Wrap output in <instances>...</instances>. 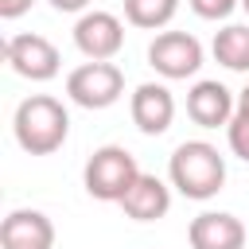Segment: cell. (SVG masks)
<instances>
[{"label": "cell", "instance_id": "cell-1", "mask_svg": "<svg viewBox=\"0 0 249 249\" xmlns=\"http://www.w3.org/2000/svg\"><path fill=\"white\" fill-rule=\"evenodd\" d=\"M12 132H16V144L27 152V156H51L66 144V132H70V113L58 97L51 93H31L16 105V117H12Z\"/></svg>", "mask_w": 249, "mask_h": 249}, {"label": "cell", "instance_id": "cell-2", "mask_svg": "<svg viewBox=\"0 0 249 249\" xmlns=\"http://www.w3.org/2000/svg\"><path fill=\"white\" fill-rule=\"evenodd\" d=\"M167 179L183 198L206 202L226 187V156L210 140H183L167 160Z\"/></svg>", "mask_w": 249, "mask_h": 249}, {"label": "cell", "instance_id": "cell-3", "mask_svg": "<svg viewBox=\"0 0 249 249\" xmlns=\"http://www.w3.org/2000/svg\"><path fill=\"white\" fill-rule=\"evenodd\" d=\"M140 179V163L128 148L121 144H105L97 148L89 160H86V171H82V183L93 198L101 202H121L128 195V187Z\"/></svg>", "mask_w": 249, "mask_h": 249}, {"label": "cell", "instance_id": "cell-4", "mask_svg": "<svg viewBox=\"0 0 249 249\" xmlns=\"http://www.w3.org/2000/svg\"><path fill=\"white\" fill-rule=\"evenodd\" d=\"M124 93V74L117 62H82L66 74V97L82 109H109Z\"/></svg>", "mask_w": 249, "mask_h": 249}, {"label": "cell", "instance_id": "cell-5", "mask_svg": "<svg viewBox=\"0 0 249 249\" xmlns=\"http://www.w3.org/2000/svg\"><path fill=\"white\" fill-rule=\"evenodd\" d=\"M148 66L167 78V82H183L191 74H198L202 66V43L191 31H160L148 43Z\"/></svg>", "mask_w": 249, "mask_h": 249}, {"label": "cell", "instance_id": "cell-6", "mask_svg": "<svg viewBox=\"0 0 249 249\" xmlns=\"http://www.w3.org/2000/svg\"><path fill=\"white\" fill-rule=\"evenodd\" d=\"M4 58L8 66L27 78V82H51L58 70H62V54L58 47L47 39V35H35V31H19L4 43Z\"/></svg>", "mask_w": 249, "mask_h": 249}, {"label": "cell", "instance_id": "cell-7", "mask_svg": "<svg viewBox=\"0 0 249 249\" xmlns=\"http://www.w3.org/2000/svg\"><path fill=\"white\" fill-rule=\"evenodd\" d=\"M74 47L89 58V62H109L121 47H124V23L113 12H82L74 23Z\"/></svg>", "mask_w": 249, "mask_h": 249}, {"label": "cell", "instance_id": "cell-8", "mask_svg": "<svg viewBox=\"0 0 249 249\" xmlns=\"http://www.w3.org/2000/svg\"><path fill=\"white\" fill-rule=\"evenodd\" d=\"M233 109H237V93L214 78H202L187 89V117L198 128H226L233 121Z\"/></svg>", "mask_w": 249, "mask_h": 249}, {"label": "cell", "instance_id": "cell-9", "mask_svg": "<svg viewBox=\"0 0 249 249\" xmlns=\"http://www.w3.org/2000/svg\"><path fill=\"white\" fill-rule=\"evenodd\" d=\"M128 113H132V124L144 136H163L175 121V97L163 82H144V86L132 89Z\"/></svg>", "mask_w": 249, "mask_h": 249}, {"label": "cell", "instance_id": "cell-10", "mask_svg": "<svg viewBox=\"0 0 249 249\" xmlns=\"http://www.w3.org/2000/svg\"><path fill=\"white\" fill-rule=\"evenodd\" d=\"M191 249H245V226L230 210H202L187 226Z\"/></svg>", "mask_w": 249, "mask_h": 249}, {"label": "cell", "instance_id": "cell-11", "mask_svg": "<svg viewBox=\"0 0 249 249\" xmlns=\"http://www.w3.org/2000/svg\"><path fill=\"white\" fill-rule=\"evenodd\" d=\"M4 249H54V222L43 210H12L0 222Z\"/></svg>", "mask_w": 249, "mask_h": 249}, {"label": "cell", "instance_id": "cell-12", "mask_svg": "<svg viewBox=\"0 0 249 249\" xmlns=\"http://www.w3.org/2000/svg\"><path fill=\"white\" fill-rule=\"evenodd\" d=\"M121 210L132 218V222H160L167 210H171V187L160 179V175H148L140 171V179L128 187V195L121 198Z\"/></svg>", "mask_w": 249, "mask_h": 249}, {"label": "cell", "instance_id": "cell-13", "mask_svg": "<svg viewBox=\"0 0 249 249\" xmlns=\"http://www.w3.org/2000/svg\"><path fill=\"white\" fill-rule=\"evenodd\" d=\"M210 54L233 70V74H249V23H226L222 31H214Z\"/></svg>", "mask_w": 249, "mask_h": 249}, {"label": "cell", "instance_id": "cell-14", "mask_svg": "<svg viewBox=\"0 0 249 249\" xmlns=\"http://www.w3.org/2000/svg\"><path fill=\"white\" fill-rule=\"evenodd\" d=\"M179 0H124V19L144 31H160L175 19Z\"/></svg>", "mask_w": 249, "mask_h": 249}, {"label": "cell", "instance_id": "cell-15", "mask_svg": "<svg viewBox=\"0 0 249 249\" xmlns=\"http://www.w3.org/2000/svg\"><path fill=\"white\" fill-rule=\"evenodd\" d=\"M226 140H230V152L249 163V113H233V121L226 124Z\"/></svg>", "mask_w": 249, "mask_h": 249}, {"label": "cell", "instance_id": "cell-16", "mask_svg": "<svg viewBox=\"0 0 249 249\" xmlns=\"http://www.w3.org/2000/svg\"><path fill=\"white\" fill-rule=\"evenodd\" d=\"M191 4V12L198 16V19H226V16H233V8H241V0H187Z\"/></svg>", "mask_w": 249, "mask_h": 249}, {"label": "cell", "instance_id": "cell-17", "mask_svg": "<svg viewBox=\"0 0 249 249\" xmlns=\"http://www.w3.org/2000/svg\"><path fill=\"white\" fill-rule=\"evenodd\" d=\"M35 0H0V19H19Z\"/></svg>", "mask_w": 249, "mask_h": 249}, {"label": "cell", "instance_id": "cell-18", "mask_svg": "<svg viewBox=\"0 0 249 249\" xmlns=\"http://www.w3.org/2000/svg\"><path fill=\"white\" fill-rule=\"evenodd\" d=\"M86 4L89 0H51V8H58V12H86Z\"/></svg>", "mask_w": 249, "mask_h": 249}, {"label": "cell", "instance_id": "cell-19", "mask_svg": "<svg viewBox=\"0 0 249 249\" xmlns=\"http://www.w3.org/2000/svg\"><path fill=\"white\" fill-rule=\"evenodd\" d=\"M233 113H249V86L237 93V109H233Z\"/></svg>", "mask_w": 249, "mask_h": 249}, {"label": "cell", "instance_id": "cell-20", "mask_svg": "<svg viewBox=\"0 0 249 249\" xmlns=\"http://www.w3.org/2000/svg\"><path fill=\"white\" fill-rule=\"evenodd\" d=\"M241 8H245V16H249V0H241Z\"/></svg>", "mask_w": 249, "mask_h": 249}]
</instances>
